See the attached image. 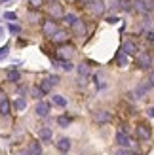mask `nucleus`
Wrapping results in <instances>:
<instances>
[{
	"label": "nucleus",
	"mask_w": 154,
	"mask_h": 155,
	"mask_svg": "<svg viewBox=\"0 0 154 155\" xmlns=\"http://www.w3.org/2000/svg\"><path fill=\"white\" fill-rule=\"evenodd\" d=\"M116 63L120 66H126L128 64V55H126V53H122V51H118L116 53Z\"/></svg>",
	"instance_id": "nucleus-19"
},
{
	"label": "nucleus",
	"mask_w": 154,
	"mask_h": 155,
	"mask_svg": "<svg viewBox=\"0 0 154 155\" xmlns=\"http://www.w3.org/2000/svg\"><path fill=\"white\" fill-rule=\"evenodd\" d=\"M50 13L53 15V19L65 17V13H63V6H61L59 2H53V4H50Z\"/></svg>",
	"instance_id": "nucleus-9"
},
{
	"label": "nucleus",
	"mask_w": 154,
	"mask_h": 155,
	"mask_svg": "<svg viewBox=\"0 0 154 155\" xmlns=\"http://www.w3.org/2000/svg\"><path fill=\"white\" fill-rule=\"evenodd\" d=\"M147 114L150 115V117H154V108H149V110H147Z\"/></svg>",
	"instance_id": "nucleus-36"
},
{
	"label": "nucleus",
	"mask_w": 154,
	"mask_h": 155,
	"mask_svg": "<svg viewBox=\"0 0 154 155\" xmlns=\"http://www.w3.org/2000/svg\"><path fill=\"white\" fill-rule=\"evenodd\" d=\"M8 30H10L12 34H19V32H21V28H19L17 25H10V27H8Z\"/></svg>",
	"instance_id": "nucleus-32"
},
{
	"label": "nucleus",
	"mask_w": 154,
	"mask_h": 155,
	"mask_svg": "<svg viewBox=\"0 0 154 155\" xmlns=\"http://www.w3.org/2000/svg\"><path fill=\"white\" fill-rule=\"evenodd\" d=\"M78 74H80V76H88V74H89V68H88L86 64H80V66H78Z\"/></svg>",
	"instance_id": "nucleus-26"
},
{
	"label": "nucleus",
	"mask_w": 154,
	"mask_h": 155,
	"mask_svg": "<svg viewBox=\"0 0 154 155\" xmlns=\"http://www.w3.org/2000/svg\"><path fill=\"white\" fill-rule=\"evenodd\" d=\"M72 32H74V36H84L86 34V25H84V21H76L74 25H72Z\"/></svg>",
	"instance_id": "nucleus-12"
},
{
	"label": "nucleus",
	"mask_w": 154,
	"mask_h": 155,
	"mask_svg": "<svg viewBox=\"0 0 154 155\" xmlns=\"http://www.w3.org/2000/svg\"><path fill=\"white\" fill-rule=\"evenodd\" d=\"M6 78H8V81H13V83H17V81L21 80V74H19V72H17V70L13 68V70H8Z\"/></svg>",
	"instance_id": "nucleus-16"
},
{
	"label": "nucleus",
	"mask_w": 154,
	"mask_h": 155,
	"mask_svg": "<svg viewBox=\"0 0 154 155\" xmlns=\"http://www.w3.org/2000/svg\"><path fill=\"white\" fill-rule=\"evenodd\" d=\"M10 102H8V98L6 100H2V102H0V114H2V115H8V114H10Z\"/></svg>",
	"instance_id": "nucleus-21"
},
{
	"label": "nucleus",
	"mask_w": 154,
	"mask_h": 155,
	"mask_svg": "<svg viewBox=\"0 0 154 155\" xmlns=\"http://www.w3.org/2000/svg\"><path fill=\"white\" fill-rule=\"evenodd\" d=\"M51 100H53V104L59 106V108H65V106H67V100L61 97V95H53V97H51Z\"/></svg>",
	"instance_id": "nucleus-18"
},
{
	"label": "nucleus",
	"mask_w": 154,
	"mask_h": 155,
	"mask_svg": "<svg viewBox=\"0 0 154 155\" xmlns=\"http://www.w3.org/2000/svg\"><path fill=\"white\" fill-rule=\"evenodd\" d=\"M13 106H15V110H17V112H23V110L27 108V100L23 98V97H19V98L13 102Z\"/></svg>",
	"instance_id": "nucleus-17"
},
{
	"label": "nucleus",
	"mask_w": 154,
	"mask_h": 155,
	"mask_svg": "<svg viewBox=\"0 0 154 155\" xmlns=\"http://www.w3.org/2000/svg\"><path fill=\"white\" fill-rule=\"evenodd\" d=\"M116 142L122 146V148H128V146L131 144V138H129V136L124 133V130H120V133L116 134Z\"/></svg>",
	"instance_id": "nucleus-11"
},
{
	"label": "nucleus",
	"mask_w": 154,
	"mask_h": 155,
	"mask_svg": "<svg viewBox=\"0 0 154 155\" xmlns=\"http://www.w3.org/2000/svg\"><path fill=\"white\" fill-rule=\"evenodd\" d=\"M145 38H147L149 42L154 44V30H147V32H145Z\"/></svg>",
	"instance_id": "nucleus-34"
},
{
	"label": "nucleus",
	"mask_w": 154,
	"mask_h": 155,
	"mask_svg": "<svg viewBox=\"0 0 154 155\" xmlns=\"http://www.w3.org/2000/svg\"><path fill=\"white\" fill-rule=\"evenodd\" d=\"M0 2H2V4H4V2H8V0H0Z\"/></svg>",
	"instance_id": "nucleus-38"
},
{
	"label": "nucleus",
	"mask_w": 154,
	"mask_h": 155,
	"mask_svg": "<svg viewBox=\"0 0 154 155\" xmlns=\"http://www.w3.org/2000/svg\"><path fill=\"white\" fill-rule=\"evenodd\" d=\"M149 83H150V87H154V72H150L149 74V80H147Z\"/></svg>",
	"instance_id": "nucleus-35"
},
{
	"label": "nucleus",
	"mask_w": 154,
	"mask_h": 155,
	"mask_svg": "<svg viewBox=\"0 0 154 155\" xmlns=\"http://www.w3.org/2000/svg\"><path fill=\"white\" fill-rule=\"evenodd\" d=\"M36 155H42V153H36Z\"/></svg>",
	"instance_id": "nucleus-40"
},
{
	"label": "nucleus",
	"mask_w": 154,
	"mask_h": 155,
	"mask_svg": "<svg viewBox=\"0 0 154 155\" xmlns=\"http://www.w3.org/2000/svg\"><path fill=\"white\" fill-rule=\"evenodd\" d=\"M137 66L139 68H150L152 66V57L149 53H139V55H137Z\"/></svg>",
	"instance_id": "nucleus-4"
},
{
	"label": "nucleus",
	"mask_w": 154,
	"mask_h": 155,
	"mask_svg": "<svg viewBox=\"0 0 154 155\" xmlns=\"http://www.w3.org/2000/svg\"><path fill=\"white\" fill-rule=\"evenodd\" d=\"M30 95H33V97H34V98L38 100V102H40V98H42V97L46 95V93H44V91H42L40 87H33V89H30Z\"/></svg>",
	"instance_id": "nucleus-20"
},
{
	"label": "nucleus",
	"mask_w": 154,
	"mask_h": 155,
	"mask_svg": "<svg viewBox=\"0 0 154 155\" xmlns=\"http://www.w3.org/2000/svg\"><path fill=\"white\" fill-rule=\"evenodd\" d=\"M57 150L61 153H68V150H71V140H68V138H59L57 140Z\"/></svg>",
	"instance_id": "nucleus-13"
},
{
	"label": "nucleus",
	"mask_w": 154,
	"mask_h": 155,
	"mask_svg": "<svg viewBox=\"0 0 154 155\" xmlns=\"http://www.w3.org/2000/svg\"><path fill=\"white\" fill-rule=\"evenodd\" d=\"M91 119H93L95 123H99V125H105V123H109L112 119V115L107 110H95L93 114H91Z\"/></svg>",
	"instance_id": "nucleus-1"
},
{
	"label": "nucleus",
	"mask_w": 154,
	"mask_h": 155,
	"mask_svg": "<svg viewBox=\"0 0 154 155\" xmlns=\"http://www.w3.org/2000/svg\"><path fill=\"white\" fill-rule=\"evenodd\" d=\"M68 123H71V119H68L67 115H59V117H57V125L59 127L65 129V127H68Z\"/></svg>",
	"instance_id": "nucleus-22"
},
{
	"label": "nucleus",
	"mask_w": 154,
	"mask_h": 155,
	"mask_svg": "<svg viewBox=\"0 0 154 155\" xmlns=\"http://www.w3.org/2000/svg\"><path fill=\"white\" fill-rule=\"evenodd\" d=\"M120 51L126 53V55H137V45H135V42H129V40H128V42L122 44Z\"/></svg>",
	"instance_id": "nucleus-8"
},
{
	"label": "nucleus",
	"mask_w": 154,
	"mask_h": 155,
	"mask_svg": "<svg viewBox=\"0 0 154 155\" xmlns=\"http://www.w3.org/2000/svg\"><path fill=\"white\" fill-rule=\"evenodd\" d=\"M88 8H89V12L93 15H103L105 10H107V4L103 2V0H91V2L88 4Z\"/></svg>",
	"instance_id": "nucleus-2"
},
{
	"label": "nucleus",
	"mask_w": 154,
	"mask_h": 155,
	"mask_svg": "<svg viewBox=\"0 0 154 155\" xmlns=\"http://www.w3.org/2000/svg\"><path fill=\"white\" fill-rule=\"evenodd\" d=\"M8 51H10V45H2V48H0V59H2V57H6L8 55Z\"/></svg>",
	"instance_id": "nucleus-31"
},
{
	"label": "nucleus",
	"mask_w": 154,
	"mask_h": 155,
	"mask_svg": "<svg viewBox=\"0 0 154 155\" xmlns=\"http://www.w3.org/2000/svg\"><path fill=\"white\" fill-rule=\"evenodd\" d=\"M30 151H33V155L40 153V144H38V142H33V144H30Z\"/></svg>",
	"instance_id": "nucleus-27"
},
{
	"label": "nucleus",
	"mask_w": 154,
	"mask_h": 155,
	"mask_svg": "<svg viewBox=\"0 0 154 155\" xmlns=\"http://www.w3.org/2000/svg\"><path fill=\"white\" fill-rule=\"evenodd\" d=\"M38 138H40L42 142H50L51 140V130L48 127H42L40 130H38Z\"/></svg>",
	"instance_id": "nucleus-14"
},
{
	"label": "nucleus",
	"mask_w": 154,
	"mask_h": 155,
	"mask_svg": "<svg viewBox=\"0 0 154 155\" xmlns=\"http://www.w3.org/2000/svg\"><path fill=\"white\" fill-rule=\"evenodd\" d=\"M133 10L137 13H149V0H133Z\"/></svg>",
	"instance_id": "nucleus-7"
},
{
	"label": "nucleus",
	"mask_w": 154,
	"mask_h": 155,
	"mask_svg": "<svg viewBox=\"0 0 154 155\" xmlns=\"http://www.w3.org/2000/svg\"><path fill=\"white\" fill-rule=\"evenodd\" d=\"M42 32H44V36H53L57 32V23L53 21V19H50V21H44V25H42Z\"/></svg>",
	"instance_id": "nucleus-3"
},
{
	"label": "nucleus",
	"mask_w": 154,
	"mask_h": 155,
	"mask_svg": "<svg viewBox=\"0 0 154 155\" xmlns=\"http://www.w3.org/2000/svg\"><path fill=\"white\" fill-rule=\"evenodd\" d=\"M51 87H53V85L50 83V80H42V81H40V89H42L44 93H50Z\"/></svg>",
	"instance_id": "nucleus-23"
},
{
	"label": "nucleus",
	"mask_w": 154,
	"mask_h": 155,
	"mask_svg": "<svg viewBox=\"0 0 154 155\" xmlns=\"http://www.w3.org/2000/svg\"><path fill=\"white\" fill-rule=\"evenodd\" d=\"M51 40L55 44H65L67 42V32H65V30H57V32L51 36Z\"/></svg>",
	"instance_id": "nucleus-15"
},
{
	"label": "nucleus",
	"mask_w": 154,
	"mask_h": 155,
	"mask_svg": "<svg viewBox=\"0 0 154 155\" xmlns=\"http://www.w3.org/2000/svg\"><path fill=\"white\" fill-rule=\"evenodd\" d=\"M50 102H44V100H40V102L36 104V108H34V112H36V115L38 117H46V115L50 114Z\"/></svg>",
	"instance_id": "nucleus-5"
},
{
	"label": "nucleus",
	"mask_w": 154,
	"mask_h": 155,
	"mask_svg": "<svg viewBox=\"0 0 154 155\" xmlns=\"http://www.w3.org/2000/svg\"><path fill=\"white\" fill-rule=\"evenodd\" d=\"M114 8H118L122 12H131L133 2H129V0H114Z\"/></svg>",
	"instance_id": "nucleus-10"
},
{
	"label": "nucleus",
	"mask_w": 154,
	"mask_h": 155,
	"mask_svg": "<svg viewBox=\"0 0 154 155\" xmlns=\"http://www.w3.org/2000/svg\"><path fill=\"white\" fill-rule=\"evenodd\" d=\"M4 19H8V21H15V19H17V15H15L13 12H6V13H4Z\"/></svg>",
	"instance_id": "nucleus-29"
},
{
	"label": "nucleus",
	"mask_w": 154,
	"mask_h": 155,
	"mask_svg": "<svg viewBox=\"0 0 154 155\" xmlns=\"http://www.w3.org/2000/svg\"><path fill=\"white\" fill-rule=\"evenodd\" d=\"M63 19H65V23H68V25H71V27L74 25V23H76V21H78V17H76V15H74V13H67V15H65V17H63Z\"/></svg>",
	"instance_id": "nucleus-24"
},
{
	"label": "nucleus",
	"mask_w": 154,
	"mask_h": 155,
	"mask_svg": "<svg viewBox=\"0 0 154 155\" xmlns=\"http://www.w3.org/2000/svg\"><path fill=\"white\" fill-rule=\"evenodd\" d=\"M114 155H131V151H129L128 148H120V150L114 151Z\"/></svg>",
	"instance_id": "nucleus-30"
},
{
	"label": "nucleus",
	"mask_w": 154,
	"mask_h": 155,
	"mask_svg": "<svg viewBox=\"0 0 154 155\" xmlns=\"http://www.w3.org/2000/svg\"><path fill=\"white\" fill-rule=\"evenodd\" d=\"M48 80H50V83H51V85H57V83H61V78H59V76H50Z\"/></svg>",
	"instance_id": "nucleus-33"
},
{
	"label": "nucleus",
	"mask_w": 154,
	"mask_h": 155,
	"mask_svg": "<svg viewBox=\"0 0 154 155\" xmlns=\"http://www.w3.org/2000/svg\"><path fill=\"white\" fill-rule=\"evenodd\" d=\"M135 134H137L139 140H149V138H150V127L149 125H137Z\"/></svg>",
	"instance_id": "nucleus-6"
},
{
	"label": "nucleus",
	"mask_w": 154,
	"mask_h": 155,
	"mask_svg": "<svg viewBox=\"0 0 154 155\" xmlns=\"http://www.w3.org/2000/svg\"><path fill=\"white\" fill-rule=\"evenodd\" d=\"M63 155H67V153H63Z\"/></svg>",
	"instance_id": "nucleus-41"
},
{
	"label": "nucleus",
	"mask_w": 154,
	"mask_h": 155,
	"mask_svg": "<svg viewBox=\"0 0 154 155\" xmlns=\"http://www.w3.org/2000/svg\"><path fill=\"white\" fill-rule=\"evenodd\" d=\"M29 4L34 8V10H38V8H40L42 4H44V0H29Z\"/></svg>",
	"instance_id": "nucleus-28"
},
{
	"label": "nucleus",
	"mask_w": 154,
	"mask_h": 155,
	"mask_svg": "<svg viewBox=\"0 0 154 155\" xmlns=\"http://www.w3.org/2000/svg\"><path fill=\"white\" fill-rule=\"evenodd\" d=\"M2 34H4V28H2V27H0V36H2Z\"/></svg>",
	"instance_id": "nucleus-37"
},
{
	"label": "nucleus",
	"mask_w": 154,
	"mask_h": 155,
	"mask_svg": "<svg viewBox=\"0 0 154 155\" xmlns=\"http://www.w3.org/2000/svg\"><path fill=\"white\" fill-rule=\"evenodd\" d=\"M59 64H61V68H63V70H67V72H71L72 68H74V64L71 63V61H59Z\"/></svg>",
	"instance_id": "nucleus-25"
},
{
	"label": "nucleus",
	"mask_w": 154,
	"mask_h": 155,
	"mask_svg": "<svg viewBox=\"0 0 154 155\" xmlns=\"http://www.w3.org/2000/svg\"><path fill=\"white\" fill-rule=\"evenodd\" d=\"M50 2H51V4H53V2H55V0H50Z\"/></svg>",
	"instance_id": "nucleus-39"
}]
</instances>
